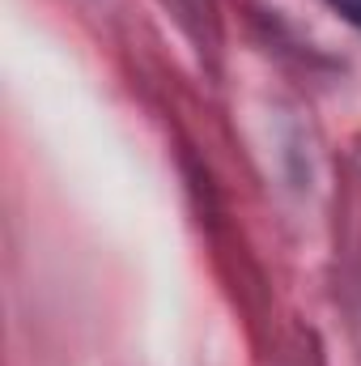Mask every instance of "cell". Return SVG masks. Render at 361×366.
<instances>
[{
  "label": "cell",
  "instance_id": "1",
  "mask_svg": "<svg viewBox=\"0 0 361 366\" xmlns=\"http://www.w3.org/2000/svg\"><path fill=\"white\" fill-rule=\"evenodd\" d=\"M332 4H336V9L353 21V26H361V0H332Z\"/></svg>",
  "mask_w": 361,
  "mask_h": 366
}]
</instances>
